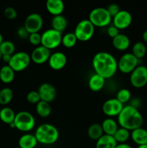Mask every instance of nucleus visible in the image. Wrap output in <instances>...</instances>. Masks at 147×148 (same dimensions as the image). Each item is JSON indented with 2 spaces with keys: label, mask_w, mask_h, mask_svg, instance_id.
<instances>
[{
  "label": "nucleus",
  "mask_w": 147,
  "mask_h": 148,
  "mask_svg": "<svg viewBox=\"0 0 147 148\" xmlns=\"http://www.w3.org/2000/svg\"><path fill=\"white\" fill-rule=\"evenodd\" d=\"M117 145L113 136L105 134L96 141V148H115Z\"/></svg>",
  "instance_id": "obj_25"
},
{
  "label": "nucleus",
  "mask_w": 147,
  "mask_h": 148,
  "mask_svg": "<svg viewBox=\"0 0 147 148\" xmlns=\"http://www.w3.org/2000/svg\"><path fill=\"white\" fill-rule=\"evenodd\" d=\"M77 40L74 33H68L62 36L61 44L66 49H71L76 45Z\"/></svg>",
  "instance_id": "obj_32"
},
{
  "label": "nucleus",
  "mask_w": 147,
  "mask_h": 148,
  "mask_svg": "<svg viewBox=\"0 0 147 148\" xmlns=\"http://www.w3.org/2000/svg\"><path fill=\"white\" fill-rule=\"evenodd\" d=\"M146 68H147V66H146Z\"/></svg>",
  "instance_id": "obj_49"
},
{
  "label": "nucleus",
  "mask_w": 147,
  "mask_h": 148,
  "mask_svg": "<svg viewBox=\"0 0 147 148\" xmlns=\"http://www.w3.org/2000/svg\"><path fill=\"white\" fill-rule=\"evenodd\" d=\"M11 57L12 56H10V55H2V56H1V60L8 64L9 62H10Z\"/></svg>",
  "instance_id": "obj_42"
},
{
  "label": "nucleus",
  "mask_w": 147,
  "mask_h": 148,
  "mask_svg": "<svg viewBox=\"0 0 147 148\" xmlns=\"http://www.w3.org/2000/svg\"><path fill=\"white\" fill-rule=\"evenodd\" d=\"M28 40L30 43L33 46H39L41 45V34L39 33H35L30 34L28 37Z\"/></svg>",
  "instance_id": "obj_36"
},
{
  "label": "nucleus",
  "mask_w": 147,
  "mask_h": 148,
  "mask_svg": "<svg viewBox=\"0 0 147 148\" xmlns=\"http://www.w3.org/2000/svg\"><path fill=\"white\" fill-rule=\"evenodd\" d=\"M95 27L93 24L88 19L82 20L77 23L74 33L78 40L86 42L93 37Z\"/></svg>",
  "instance_id": "obj_6"
},
{
  "label": "nucleus",
  "mask_w": 147,
  "mask_h": 148,
  "mask_svg": "<svg viewBox=\"0 0 147 148\" xmlns=\"http://www.w3.org/2000/svg\"><path fill=\"white\" fill-rule=\"evenodd\" d=\"M92 66L95 73L104 79H110L118 70V61L109 52L99 51L92 59Z\"/></svg>",
  "instance_id": "obj_1"
},
{
  "label": "nucleus",
  "mask_w": 147,
  "mask_h": 148,
  "mask_svg": "<svg viewBox=\"0 0 147 148\" xmlns=\"http://www.w3.org/2000/svg\"><path fill=\"white\" fill-rule=\"evenodd\" d=\"M61 33L50 28L45 30L41 34V46L49 50L55 49L61 44Z\"/></svg>",
  "instance_id": "obj_7"
},
{
  "label": "nucleus",
  "mask_w": 147,
  "mask_h": 148,
  "mask_svg": "<svg viewBox=\"0 0 147 148\" xmlns=\"http://www.w3.org/2000/svg\"><path fill=\"white\" fill-rule=\"evenodd\" d=\"M13 98V91L10 88H4L0 90V104L6 106L10 103Z\"/></svg>",
  "instance_id": "obj_31"
},
{
  "label": "nucleus",
  "mask_w": 147,
  "mask_h": 148,
  "mask_svg": "<svg viewBox=\"0 0 147 148\" xmlns=\"http://www.w3.org/2000/svg\"><path fill=\"white\" fill-rule=\"evenodd\" d=\"M0 53L2 55L12 56L15 53V46L10 40H3L0 45Z\"/></svg>",
  "instance_id": "obj_33"
},
{
  "label": "nucleus",
  "mask_w": 147,
  "mask_h": 148,
  "mask_svg": "<svg viewBox=\"0 0 147 148\" xmlns=\"http://www.w3.org/2000/svg\"><path fill=\"white\" fill-rule=\"evenodd\" d=\"M115 148H132L130 145L126 143H122V144H118Z\"/></svg>",
  "instance_id": "obj_43"
},
{
  "label": "nucleus",
  "mask_w": 147,
  "mask_h": 148,
  "mask_svg": "<svg viewBox=\"0 0 147 148\" xmlns=\"http://www.w3.org/2000/svg\"><path fill=\"white\" fill-rule=\"evenodd\" d=\"M26 99H27V102L31 104H37V103L41 101L37 91H30V92H29L27 94Z\"/></svg>",
  "instance_id": "obj_35"
},
{
  "label": "nucleus",
  "mask_w": 147,
  "mask_h": 148,
  "mask_svg": "<svg viewBox=\"0 0 147 148\" xmlns=\"http://www.w3.org/2000/svg\"><path fill=\"white\" fill-rule=\"evenodd\" d=\"M50 24H51L52 29L62 33L67 27L68 21L64 16L61 14V15L54 16L52 17Z\"/></svg>",
  "instance_id": "obj_23"
},
{
  "label": "nucleus",
  "mask_w": 147,
  "mask_h": 148,
  "mask_svg": "<svg viewBox=\"0 0 147 148\" xmlns=\"http://www.w3.org/2000/svg\"><path fill=\"white\" fill-rule=\"evenodd\" d=\"M4 16L9 20H14L17 17V12L16 10L13 7H9L4 10Z\"/></svg>",
  "instance_id": "obj_37"
},
{
  "label": "nucleus",
  "mask_w": 147,
  "mask_h": 148,
  "mask_svg": "<svg viewBox=\"0 0 147 148\" xmlns=\"http://www.w3.org/2000/svg\"><path fill=\"white\" fill-rule=\"evenodd\" d=\"M130 82L133 87L142 88L147 85V68L146 66L138 65L130 75Z\"/></svg>",
  "instance_id": "obj_10"
},
{
  "label": "nucleus",
  "mask_w": 147,
  "mask_h": 148,
  "mask_svg": "<svg viewBox=\"0 0 147 148\" xmlns=\"http://www.w3.org/2000/svg\"><path fill=\"white\" fill-rule=\"evenodd\" d=\"M139 59L131 53H124L118 61V69L123 74H131L138 66Z\"/></svg>",
  "instance_id": "obj_9"
},
{
  "label": "nucleus",
  "mask_w": 147,
  "mask_h": 148,
  "mask_svg": "<svg viewBox=\"0 0 147 148\" xmlns=\"http://www.w3.org/2000/svg\"><path fill=\"white\" fill-rule=\"evenodd\" d=\"M142 38H143V40H144V41L146 42V43H147V30H145V31L143 33Z\"/></svg>",
  "instance_id": "obj_44"
},
{
  "label": "nucleus",
  "mask_w": 147,
  "mask_h": 148,
  "mask_svg": "<svg viewBox=\"0 0 147 148\" xmlns=\"http://www.w3.org/2000/svg\"><path fill=\"white\" fill-rule=\"evenodd\" d=\"M1 60V53H0V61Z\"/></svg>",
  "instance_id": "obj_48"
},
{
  "label": "nucleus",
  "mask_w": 147,
  "mask_h": 148,
  "mask_svg": "<svg viewBox=\"0 0 147 148\" xmlns=\"http://www.w3.org/2000/svg\"><path fill=\"white\" fill-rule=\"evenodd\" d=\"M112 19L106 8L97 7L90 12L88 20L95 27H104L110 25Z\"/></svg>",
  "instance_id": "obj_4"
},
{
  "label": "nucleus",
  "mask_w": 147,
  "mask_h": 148,
  "mask_svg": "<svg viewBox=\"0 0 147 148\" xmlns=\"http://www.w3.org/2000/svg\"><path fill=\"white\" fill-rule=\"evenodd\" d=\"M146 46L143 42H136L132 46V53L138 59H141L146 53Z\"/></svg>",
  "instance_id": "obj_29"
},
{
  "label": "nucleus",
  "mask_w": 147,
  "mask_h": 148,
  "mask_svg": "<svg viewBox=\"0 0 147 148\" xmlns=\"http://www.w3.org/2000/svg\"><path fill=\"white\" fill-rule=\"evenodd\" d=\"M17 35H18V36L20 38L27 39L28 38L29 36H30V33L24 28V26H22V27H19L18 30H17Z\"/></svg>",
  "instance_id": "obj_40"
},
{
  "label": "nucleus",
  "mask_w": 147,
  "mask_h": 148,
  "mask_svg": "<svg viewBox=\"0 0 147 148\" xmlns=\"http://www.w3.org/2000/svg\"><path fill=\"white\" fill-rule=\"evenodd\" d=\"M46 7L48 13L54 17L61 15L63 13L65 6L61 0H48Z\"/></svg>",
  "instance_id": "obj_17"
},
{
  "label": "nucleus",
  "mask_w": 147,
  "mask_h": 148,
  "mask_svg": "<svg viewBox=\"0 0 147 148\" xmlns=\"http://www.w3.org/2000/svg\"><path fill=\"white\" fill-rule=\"evenodd\" d=\"M34 135L37 143L43 145H53L57 142L59 132L55 126L50 124H43L35 130Z\"/></svg>",
  "instance_id": "obj_3"
},
{
  "label": "nucleus",
  "mask_w": 147,
  "mask_h": 148,
  "mask_svg": "<svg viewBox=\"0 0 147 148\" xmlns=\"http://www.w3.org/2000/svg\"><path fill=\"white\" fill-rule=\"evenodd\" d=\"M39 95L40 100L47 103H51L56 97V90L53 85L50 83H43L38 88Z\"/></svg>",
  "instance_id": "obj_15"
},
{
  "label": "nucleus",
  "mask_w": 147,
  "mask_h": 148,
  "mask_svg": "<svg viewBox=\"0 0 147 148\" xmlns=\"http://www.w3.org/2000/svg\"><path fill=\"white\" fill-rule=\"evenodd\" d=\"M16 114L10 107H4L0 110V120L3 123L10 125L14 122Z\"/></svg>",
  "instance_id": "obj_26"
},
{
  "label": "nucleus",
  "mask_w": 147,
  "mask_h": 148,
  "mask_svg": "<svg viewBox=\"0 0 147 148\" xmlns=\"http://www.w3.org/2000/svg\"><path fill=\"white\" fill-rule=\"evenodd\" d=\"M36 112L42 118H47L51 114V106L50 103L40 101L36 104Z\"/></svg>",
  "instance_id": "obj_28"
},
{
  "label": "nucleus",
  "mask_w": 147,
  "mask_h": 148,
  "mask_svg": "<svg viewBox=\"0 0 147 148\" xmlns=\"http://www.w3.org/2000/svg\"><path fill=\"white\" fill-rule=\"evenodd\" d=\"M15 72L9 66L4 65L0 69V81L4 84H10L14 80Z\"/></svg>",
  "instance_id": "obj_24"
},
{
  "label": "nucleus",
  "mask_w": 147,
  "mask_h": 148,
  "mask_svg": "<svg viewBox=\"0 0 147 148\" xmlns=\"http://www.w3.org/2000/svg\"><path fill=\"white\" fill-rule=\"evenodd\" d=\"M14 124L15 128L22 132H28L31 131L35 125L34 116L25 111H22L16 114Z\"/></svg>",
  "instance_id": "obj_5"
},
{
  "label": "nucleus",
  "mask_w": 147,
  "mask_h": 148,
  "mask_svg": "<svg viewBox=\"0 0 147 148\" xmlns=\"http://www.w3.org/2000/svg\"><path fill=\"white\" fill-rule=\"evenodd\" d=\"M107 10L109 12L110 15L112 17V18H113L120 11V7L116 4H111L107 7Z\"/></svg>",
  "instance_id": "obj_38"
},
{
  "label": "nucleus",
  "mask_w": 147,
  "mask_h": 148,
  "mask_svg": "<svg viewBox=\"0 0 147 148\" xmlns=\"http://www.w3.org/2000/svg\"><path fill=\"white\" fill-rule=\"evenodd\" d=\"M143 116L138 109L127 105L123 107L118 116V124L122 128L133 131L141 127L143 124Z\"/></svg>",
  "instance_id": "obj_2"
},
{
  "label": "nucleus",
  "mask_w": 147,
  "mask_h": 148,
  "mask_svg": "<svg viewBox=\"0 0 147 148\" xmlns=\"http://www.w3.org/2000/svg\"><path fill=\"white\" fill-rule=\"evenodd\" d=\"M10 127H11V128H12V129H14V128H15V125H14V122L12 123V124H10Z\"/></svg>",
  "instance_id": "obj_47"
},
{
  "label": "nucleus",
  "mask_w": 147,
  "mask_h": 148,
  "mask_svg": "<svg viewBox=\"0 0 147 148\" xmlns=\"http://www.w3.org/2000/svg\"><path fill=\"white\" fill-rule=\"evenodd\" d=\"M123 104L118 101L116 98H110L105 101L102 105V112L108 116V118L118 116L123 108Z\"/></svg>",
  "instance_id": "obj_12"
},
{
  "label": "nucleus",
  "mask_w": 147,
  "mask_h": 148,
  "mask_svg": "<svg viewBox=\"0 0 147 148\" xmlns=\"http://www.w3.org/2000/svg\"><path fill=\"white\" fill-rule=\"evenodd\" d=\"M130 104L129 105L133 107V108H136V109H138L140 106H141V100L138 98H131V101H129Z\"/></svg>",
  "instance_id": "obj_41"
},
{
  "label": "nucleus",
  "mask_w": 147,
  "mask_h": 148,
  "mask_svg": "<svg viewBox=\"0 0 147 148\" xmlns=\"http://www.w3.org/2000/svg\"><path fill=\"white\" fill-rule=\"evenodd\" d=\"M107 33H108V35L110 37L114 38H115L120 34V30H118L115 26L112 25H110L108 27V30H107Z\"/></svg>",
  "instance_id": "obj_39"
},
{
  "label": "nucleus",
  "mask_w": 147,
  "mask_h": 148,
  "mask_svg": "<svg viewBox=\"0 0 147 148\" xmlns=\"http://www.w3.org/2000/svg\"><path fill=\"white\" fill-rule=\"evenodd\" d=\"M31 62L30 55L25 51L16 52L12 56L8 65L15 72H20L28 67Z\"/></svg>",
  "instance_id": "obj_8"
},
{
  "label": "nucleus",
  "mask_w": 147,
  "mask_h": 148,
  "mask_svg": "<svg viewBox=\"0 0 147 148\" xmlns=\"http://www.w3.org/2000/svg\"><path fill=\"white\" fill-rule=\"evenodd\" d=\"M43 25V19L38 13L30 14L24 20V27L30 34L39 33Z\"/></svg>",
  "instance_id": "obj_11"
},
{
  "label": "nucleus",
  "mask_w": 147,
  "mask_h": 148,
  "mask_svg": "<svg viewBox=\"0 0 147 148\" xmlns=\"http://www.w3.org/2000/svg\"><path fill=\"white\" fill-rule=\"evenodd\" d=\"M88 137L92 140H99L104 134L103 130L101 124H92L89 127L87 130Z\"/></svg>",
  "instance_id": "obj_27"
},
{
  "label": "nucleus",
  "mask_w": 147,
  "mask_h": 148,
  "mask_svg": "<svg viewBox=\"0 0 147 148\" xmlns=\"http://www.w3.org/2000/svg\"><path fill=\"white\" fill-rule=\"evenodd\" d=\"M112 43L113 47L117 50L125 51L131 46V40L126 35L120 33L118 36L112 38Z\"/></svg>",
  "instance_id": "obj_18"
},
{
  "label": "nucleus",
  "mask_w": 147,
  "mask_h": 148,
  "mask_svg": "<svg viewBox=\"0 0 147 148\" xmlns=\"http://www.w3.org/2000/svg\"><path fill=\"white\" fill-rule=\"evenodd\" d=\"M105 84V79L99 76L97 74L95 73L89 77L88 81L89 88L93 92L100 91L104 88Z\"/></svg>",
  "instance_id": "obj_20"
},
{
  "label": "nucleus",
  "mask_w": 147,
  "mask_h": 148,
  "mask_svg": "<svg viewBox=\"0 0 147 148\" xmlns=\"http://www.w3.org/2000/svg\"><path fill=\"white\" fill-rule=\"evenodd\" d=\"M48 62L52 69L59 71L66 66L67 63V57L65 53L61 51H56L51 53Z\"/></svg>",
  "instance_id": "obj_16"
},
{
  "label": "nucleus",
  "mask_w": 147,
  "mask_h": 148,
  "mask_svg": "<svg viewBox=\"0 0 147 148\" xmlns=\"http://www.w3.org/2000/svg\"><path fill=\"white\" fill-rule=\"evenodd\" d=\"M115 98L122 104L127 103L131 99V91L128 89H126V88H122V89L118 91Z\"/></svg>",
  "instance_id": "obj_34"
},
{
  "label": "nucleus",
  "mask_w": 147,
  "mask_h": 148,
  "mask_svg": "<svg viewBox=\"0 0 147 148\" xmlns=\"http://www.w3.org/2000/svg\"><path fill=\"white\" fill-rule=\"evenodd\" d=\"M37 143L35 136L29 133L22 135L18 140V145L20 148H35Z\"/></svg>",
  "instance_id": "obj_21"
},
{
  "label": "nucleus",
  "mask_w": 147,
  "mask_h": 148,
  "mask_svg": "<svg viewBox=\"0 0 147 148\" xmlns=\"http://www.w3.org/2000/svg\"><path fill=\"white\" fill-rule=\"evenodd\" d=\"M50 55V51L40 45L33 49L30 54V58L31 61L36 64H43L45 62H48Z\"/></svg>",
  "instance_id": "obj_14"
},
{
  "label": "nucleus",
  "mask_w": 147,
  "mask_h": 148,
  "mask_svg": "<svg viewBox=\"0 0 147 148\" xmlns=\"http://www.w3.org/2000/svg\"><path fill=\"white\" fill-rule=\"evenodd\" d=\"M133 17L131 13L127 10H120L112 18L113 25L118 30H123L129 27L132 23Z\"/></svg>",
  "instance_id": "obj_13"
},
{
  "label": "nucleus",
  "mask_w": 147,
  "mask_h": 148,
  "mask_svg": "<svg viewBox=\"0 0 147 148\" xmlns=\"http://www.w3.org/2000/svg\"><path fill=\"white\" fill-rule=\"evenodd\" d=\"M105 134L113 136L118 129V124L112 118H107L101 124Z\"/></svg>",
  "instance_id": "obj_22"
},
{
  "label": "nucleus",
  "mask_w": 147,
  "mask_h": 148,
  "mask_svg": "<svg viewBox=\"0 0 147 148\" xmlns=\"http://www.w3.org/2000/svg\"><path fill=\"white\" fill-rule=\"evenodd\" d=\"M130 137H131L130 131L124 128H122V127L118 128L116 132L113 135V137L115 140V141L117 142V143H119V144L125 143V142L128 141Z\"/></svg>",
  "instance_id": "obj_30"
},
{
  "label": "nucleus",
  "mask_w": 147,
  "mask_h": 148,
  "mask_svg": "<svg viewBox=\"0 0 147 148\" xmlns=\"http://www.w3.org/2000/svg\"><path fill=\"white\" fill-rule=\"evenodd\" d=\"M3 40H4V39H3V36L2 35H1V33H0V45H1V43H2Z\"/></svg>",
  "instance_id": "obj_46"
},
{
  "label": "nucleus",
  "mask_w": 147,
  "mask_h": 148,
  "mask_svg": "<svg viewBox=\"0 0 147 148\" xmlns=\"http://www.w3.org/2000/svg\"><path fill=\"white\" fill-rule=\"evenodd\" d=\"M137 148H147V144L146 145H138Z\"/></svg>",
  "instance_id": "obj_45"
},
{
  "label": "nucleus",
  "mask_w": 147,
  "mask_h": 148,
  "mask_svg": "<svg viewBox=\"0 0 147 148\" xmlns=\"http://www.w3.org/2000/svg\"><path fill=\"white\" fill-rule=\"evenodd\" d=\"M131 137L134 143L138 145L147 144V130L140 127L131 131Z\"/></svg>",
  "instance_id": "obj_19"
}]
</instances>
